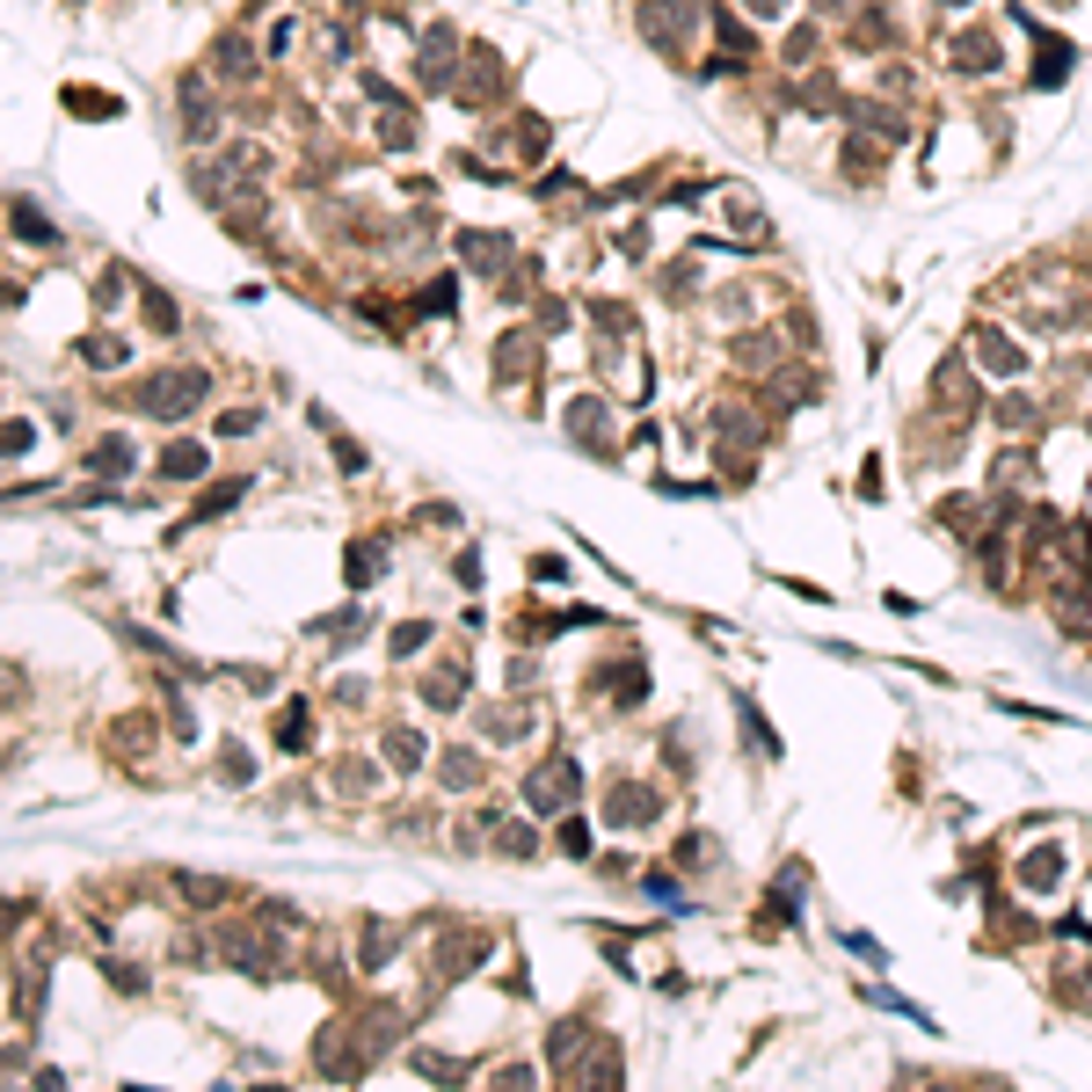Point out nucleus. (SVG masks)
<instances>
[{"instance_id": "5", "label": "nucleus", "mask_w": 1092, "mask_h": 1092, "mask_svg": "<svg viewBox=\"0 0 1092 1092\" xmlns=\"http://www.w3.org/2000/svg\"><path fill=\"white\" fill-rule=\"evenodd\" d=\"M582 1056H590V1027H561V1034H547V1064L554 1070H568V1078H582Z\"/></svg>"}, {"instance_id": "8", "label": "nucleus", "mask_w": 1092, "mask_h": 1092, "mask_svg": "<svg viewBox=\"0 0 1092 1092\" xmlns=\"http://www.w3.org/2000/svg\"><path fill=\"white\" fill-rule=\"evenodd\" d=\"M226 954H234V969H241V976H269V969H277V946H269V940H248V932H234V940H226Z\"/></svg>"}, {"instance_id": "35", "label": "nucleus", "mask_w": 1092, "mask_h": 1092, "mask_svg": "<svg viewBox=\"0 0 1092 1092\" xmlns=\"http://www.w3.org/2000/svg\"><path fill=\"white\" fill-rule=\"evenodd\" d=\"M218 66H226V73H248L255 59H248V45H241V37H226V45H218Z\"/></svg>"}, {"instance_id": "6", "label": "nucleus", "mask_w": 1092, "mask_h": 1092, "mask_svg": "<svg viewBox=\"0 0 1092 1092\" xmlns=\"http://www.w3.org/2000/svg\"><path fill=\"white\" fill-rule=\"evenodd\" d=\"M314 1064L328 1070L336 1085H357V1078H364V1056H357V1049H342L336 1034H328V1042H314Z\"/></svg>"}, {"instance_id": "13", "label": "nucleus", "mask_w": 1092, "mask_h": 1092, "mask_svg": "<svg viewBox=\"0 0 1092 1092\" xmlns=\"http://www.w3.org/2000/svg\"><path fill=\"white\" fill-rule=\"evenodd\" d=\"M423 700H430L437 714H444V706H460L466 700V670H430V678H423Z\"/></svg>"}, {"instance_id": "19", "label": "nucleus", "mask_w": 1092, "mask_h": 1092, "mask_svg": "<svg viewBox=\"0 0 1092 1092\" xmlns=\"http://www.w3.org/2000/svg\"><path fill=\"white\" fill-rule=\"evenodd\" d=\"M277 743H285V751H306V700H291L285 714H277Z\"/></svg>"}, {"instance_id": "29", "label": "nucleus", "mask_w": 1092, "mask_h": 1092, "mask_svg": "<svg viewBox=\"0 0 1092 1092\" xmlns=\"http://www.w3.org/2000/svg\"><path fill=\"white\" fill-rule=\"evenodd\" d=\"M495 845H503L510 859H532V830L525 824H495Z\"/></svg>"}, {"instance_id": "14", "label": "nucleus", "mask_w": 1092, "mask_h": 1092, "mask_svg": "<svg viewBox=\"0 0 1092 1092\" xmlns=\"http://www.w3.org/2000/svg\"><path fill=\"white\" fill-rule=\"evenodd\" d=\"M437 773H444V787H481V757H474V751H444V757H437Z\"/></svg>"}, {"instance_id": "12", "label": "nucleus", "mask_w": 1092, "mask_h": 1092, "mask_svg": "<svg viewBox=\"0 0 1092 1092\" xmlns=\"http://www.w3.org/2000/svg\"><path fill=\"white\" fill-rule=\"evenodd\" d=\"M605 816H612V824H649L655 794H649V787H619V801H605Z\"/></svg>"}, {"instance_id": "37", "label": "nucleus", "mask_w": 1092, "mask_h": 1092, "mask_svg": "<svg viewBox=\"0 0 1092 1092\" xmlns=\"http://www.w3.org/2000/svg\"><path fill=\"white\" fill-rule=\"evenodd\" d=\"M678 859H685V867H706V859H714V838H700V830H692V838L678 845Z\"/></svg>"}, {"instance_id": "36", "label": "nucleus", "mask_w": 1092, "mask_h": 1092, "mask_svg": "<svg viewBox=\"0 0 1092 1092\" xmlns=\"http://www.w3.org/2000/svg\"><path fill=\"white\" fill-rule=\"evenodd\" d=\"M255 423H263V415H255V409H234V415H218V437H248V430H255Z\"/></svg>"}, {"instance_id": "7", "label": "nucleus", "mask_w": 1092, "mask_h": 1092, "mask_svg": "<svg viewBox=\"0 0 1092 1092\" xmlns=\"http://www.w3.org/2000/svg\"><path fill=\"white\" fill-rule=\"evenodd\" d=\"M568 430H576V444H590V452H605L598 437H605V401L598 393H582V401H568Z\"/></svg>"}, {"instance_id": "11", "label": "nucleus", "mask_w": 1092, "mask_h": 1092, "mask_svg": "<svg viewBox=\"0 0 1092 1092\" xmlns=\"http://www.w3.org/2000/svg\"><path fill=\"white\" fill-rule=\"evenodd\" d=\"M1056 619H1064L1070 633L1092 627V582H1064V590H1056Z\"/></svg>"}, {"instance_id": "34", "label": "nucleus", "mask_w": 1092, "mask_h": 1092, "mask_svg": "<svg viewBox=\"0 0 1092 1092\" xmlns=\"http://www.w3.org/2000/svg\"><path fill=\"white\" fill-rule=\"evenodd\" d=\"M387 954H393V932H387V925H372V932H364V969H379Z\"/></svg>"}, {"instance_id": "16", "label": "nucleus", "mask_w": 1092, "mask_h": 1092, "mask_svg": "<svg viewBox=\"0 0 1092 1092\" xmlns=\"http://www.w3.org/2000/svg\"><path fill=\"white\" fill-rule=\"evenodd\" d=\"M954 66H969V73H991V66H997V45L983 37V29H969V45H954Z\"/></svg>"}, {"instance_id": "3", "label": "nucleus", "mask_w": 1092, "mask_h": 1092, "mask_svg": "<svg viewBox=\"0 0 1092 1092\" xmlns=\"http://www.w3.org/2000/svg\"><path fill=\"white\" fill-rule=\"evenodd\" d=\"M539 336H547V328H525V336L495 342V379H525V372L539 364Z\"/></svg>"}, {"instance_id": "23", "label": "nucleus", "mask_w": 1092, "mask_h": 1092, "mask_svg": "<svg viewBox=\"0 0 1092 1092\" xmlns=\"http://www.w3.org/2000/svg\"><path fill=\"white\" fill-rule=\"evenodd\" d=\"M387 757L401 765V773H415V765H423V743H415V728H387Z\"/></svg>"}, {"instance_id": "4", "label": "nucleus", "mask_w": 1092, "mask_h": 1092, "mask_svg": "<svg viewBox=\"0 0 1092 1092\" xmlns=\"http://www.w3.org/2000/svg\"><path fill=\"white\" fill-rule=\"evenodd\" d=\"M714 430H721V444H743V452L765 444V423H757L743 401H721V409H714Z\"/></svg>"}, {"instance_id": "1", "label": "nucleus", "mask_w": 1092, "mask_h": 1092, "mask_svg": "<svg viewBox=\"0 0 1092 1092\" xmlns=\"http://www.w3.org/2000/svg\"><path fill=\"white\" fill-rule=\"evenodd\" d=\"M197 401H204V372H161L153 387H139V409H146V415H161V423L190 415Z\"/></svg>"}, {"instance_id": "31", "label": "nucleus", "mask_w": 1092, "mask_h": 1092, "mask_svg": "<svg viewBox=\"0 0 1092 1092\" xmlns=\"http://www.w3.org/2000/svg\"><path fill=\"white\" fill-rule=\"evenodd\" d=\"M175 889H183L190 903H218V896H226L218 881H204V874H175Z\"/></svg>"}, {"instance_id": "25", "label": "nucleus", "mask_w": 1092, "mask_h": 1092, "mask_svg": "<svg viewBox=\"0 0 1092 1092\" xmlns=\"http://www.w3.org/2000/svg\"><path fill=\"white\" fill-rule=\"evenodd\" d=\"M139 306H146V321H153L161 336H175V299H168V291H153V285H146V291H139Z\"/></svg>"}, {"instance_id": "22", "label": "nucleus", "mask_w": 1092, "mask_h": 1092, "mask_svg": "<svg viewBox=\"0 0 1092 1092\" xmlns=\"http://www.w3.org/2000/svg\"><path fill=\"white\" fill-rule=\"evenodd\" d=\"M241 495H248V481H218V488H204V495H197V517H218V510L241 503Z\"/></svg>"}, {"instance_id": "20", "label": "nucleus", "mask_w": 1092, "mask_h": 1092, "mask_svg": "<svg viewBox=\"0 0 1092 1092\" xmlns=\"http://www.w3.org/2000/svg\"><path fill=\"white\" fill-rule=\"evenodd\" d=\"M66 110L73 117H117V102L102 96V88H66Z\"/></svg>"}, {"instance_id": "32", "label": "nucleus", "mask_w": 1092, "mask_h": 1092, "mask_svg": "<svg viewBox=\"0 0 1092 1092\" xmlns=\"http://www.w3.org/2000/svg\"><path fill=\"white\" fill-rule=\"evenodd\" d=\"M372 568H379V547H372V539H364V547H350V582H357V590L372 582Z\"/></svg>"}, {"instance_id": "24", "label": "nucleus", "mask_w": 1092, "mask_h": 1092, "mask_svg": "<svg viewBox=\"0 0 1092 1092\" xmlns=\"http://www.w3.org/2000/svg\"><path fill=\"white\" fill-rule=\"evenodd\" d=\"M80 357H88V364H102V372H110V364H124V357H131V350H124V336H88V342H80Z\"/></svg>"}, {"instance_id": "21", "label": "nucleus", "mask_w": 1092, "mask_h": 1092, "mask_svg": "<svg viewBox=\"0 0 1092 1092\" xmlns=\"http://www.w3.org/2000/svg\"><path fill=\"white\" fill-rule=\"evenodd\" d=\"M15 234H23V241H37V248H51V241H59V234H51L45 218H37V204H29V197H15Z\"/></svg>"}, {"instance_id": "30", "label": "nucleus", "mask_w": 1092, "mask_h": 1092, "mask_svg": "<svg viewBox=\"0 0 1092 1092\" xmlns=\"http://www.w3.org/2000/svg\"><path fill=\"white\" fill-rule=\"evenodd\" d=\"M773 350H779V336H743L736 342V364H773Z\"/></svg>"}, {"instance_id": "27", "label": "nucleus", "mask_w": 1092, "mask_h": 1092, "mask_svg": "<svg viewBox=\"0 0 1092 1092\" xmlns=\"http://www.w3.org/2000/svg\"><path fill=\"white\" fill-rule=\"evenodd\" d=\"M415 1070H423V1078H466L460 1056H437V1049H415Z\"/></svg>"}, {"instance_id": "42", "label": "nucleus", "mask_w": 1092, "mask_h": 1092, "mask_svg": "<svg viewBox=\"0 0 1092 1092\" xmlns=\"http://www.w3.org/2000/svg\"><path fill=\"white\" fill-rule=\"evenodd\" d=\"M743 8H757V15H773V8H779V0H743Z\"/></svg>"}, {"instance_id": "41", "label": "nucleus", "mask_w": 1092, "mask_h": 1092, "mask_svg": "<svg viewBox=\"0 0 1092 1092\" xmlns=\"http://www.w3.org/2000/svg\"><path fill=\"white\" fill-rule=\"evenodd\" d=\"M532 576H539V582H561V576H568V561H561V554H539Z\"/></svg>"}, {"instance_id": "9", "label": "nucleus", "mask_w": 1092, "mask_h": 1092, "mask_svg": "<svg viewBox=\"0 0 1092 1092\" xmlns=\"http://www.w3.org/2000/svg\"><path fill=\"white\" fill-rule=\"evenodd\" d=\"M1064 881V852L1056 845H1042V852H1027L1019 859V889H1056Z\"/></svg>"}, {"instance_id": "18", "label": "nucleus", "mask_w": 1092, "mask_h": 1092, "mask_svg": "<svg viewBox=\"0 0 1092 1092\" xmlns=\"http://www.w3.org/2000/svg\"><path fill=\"white\" fill-rule=\"evenodd\" d=\"M161 474H168V481H197V474H204V444H175L168 460H161Z\"/></svg>"}, {"instance_id": "38", "label": "nucleus", "mask_w": 1092, "mask_h": 1092, "mask_svg": "<svg viewBox=\"0 0 1092 1092\" xmlns=\"http://www.w3.org/2000/svg\"><path fill=\"white\" fill-rule=\"evenodd\" d=\"M561 852L582 859V852H590V824H561Z\"/></svg>"}, {"instance_id": "15", "label": "nucleus", "mask_w": 1092, "mask_h": 1092, "mask_svg": "<svg viewBox=\"0 0 1092 1092\" xmlns=\"http://www.w3.org/2000/svg\"><path fill=\"white\" fill-rule=\"evenodd\" d=\"M88 466H96V474H110V481H117V474H131V444H124V437H102L96 452H88Z\"/></svg>"}, {"instance_id": "33", "label": "nucleus", "mask_w": 1092, "mask_h": 1092, "mask_svg": "<svg viewBox=\"0 0 1092 1092\" xmlns=\"http://www.w3.org/2000/svg\"><path fill=\"white\" fill-rule=\"evenodd\" d=\"M430 641V619H409V627H393V655H415Z\"/></svg>"}, {"instance_id": "40", "label": "nucleus", "mask_w": 1092, "mask_h": 1092, "mask_svg": "<svg viewBox=\"0 0 1092 1092\" xmlns=\"http://www.w3.org/2000/svg\"><path fill=\"white\" fill-rule=\"evenodd\" d=\"M218 773H226V779H234V787H241V779H248V773H255V765H248V751H241V743H234V751H226V757H218Z\"/></svg>"}, {"instance_id": "10", "label": "nucleus", "mask_w": 1092, "mask_h": 1092, "mask_svg": "<svg viewBox=\"0 0 1092 1092\" xmlns=\"http://www.w3.org/2000/svg\"><path fill=\"white\" fill-rule=\"evenodd\" d=\"M460 255H466L474 269H495V263H510V241H503V234H481V226H474V234H460Z\"/></svg>"}, {"instance_id": "2", "label": "nucleus", "mask_w": 1092, "mask_h": 1092, "mask_svg": "<svg viewBox=\"0 0 1092 1092\" xmlns=\"http://www.w3.org/2000/svg\"><path fill=\"white\" fill-rule=\"evenodd\" d=\"M576 801V757H554V765H539L532 779H525V808L532 816H561Z\"/></svg>"}, {"instance_id": "26", "label": "nucleus", "mask_w": 1092, "mask_h": 1092, "mask_svg": "<svg viewBox=\"0 0 1092 1092\" xmlns=\"http://www.w3.org/2000/svg\"><path fill=\"white\" fill-rule=\"evenodd\" d=\"M481 728L495 736V743H517V728H525V714H517V706H503V714L488 706V714H481Z\"/></svg>"}, {"instance_id": "28", "label": "nucleus", "mask_w": 1092, "mask_h": 1092, "mask_svg": "<svg viewBox=\"0 0 1092 1092\" xmlns=\"http://www.w3.org/2000/svg\"><path fill=\"white\" fill-rule=\"evenodd\" d=\"M940 517L954 525V532H976V517H983V510H976V495H946V510H940Z\"/></svg>"}, {"instance_id": "17", "label": "nucleus", "mask_w": 1092, "mask_h": 1092, "mask_svg": "<svg viewBox=\"0 0 1092 1092\" xmlns=\"http://www.w3.org/2000/svg\"><path fill=\"white\" fill-rule=\"evenodd\" d=\"M976 350H983V364H991V372H1019V350L997 336V328H976Z\"/></svg>"}, {"instance_id": "39", "label": "nucleus", "mask_w": 1092, "mask_h": 1092, "mask_svg": "<svg viewBox=\"0 0 1092 1092\" xmlns=\"http://www.w3.org/2000/svg\"><path fill=\"white\" fill-rule=\"evenodd\" d=\"M590 314H598V328H605V336H619V328H627V306H612V299H598Z\"/></svg>"}]
</instances>
